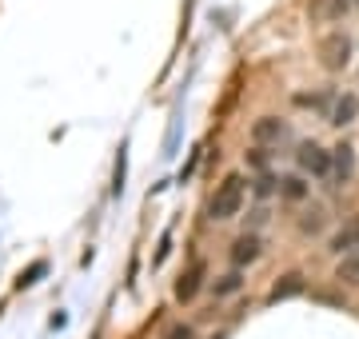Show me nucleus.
Listing matches in <instances>:
<instances>
[{
    "instance_id": "obj_10",
    "label": "nucleus",
    "mask_w": 359,
    "mask_h": 339,
    "mask_svg": "<svg viewBox=\"0 0 359 339\" xmlns=\"http://www.w3.org/2000/svg\"><path fill=\"white\" fill-rule=\"evenodd\" d=\"M259 248H264V244H259V235L244 232V235H240V240H236V248H231V260H236V263H240V268H244V263L259 260Z\"/></svg>"
},
{
    "instance_id": "obj_3",
    "label": "nucleus",
    "mask_w": 359,
    "mask_h": 339,
    "mask_svg": "<svg viewBox=\"0 0 359 339\" xmlns=\"http://www.w3.org/2000/svg\"><path fill=\"white\" fill-rule=\"evenodd\" d=\"M295 164L304 172H311V176H332V152L327 148H320L316 140L299 144V152H295Z\"/></svg>"
},
{
    "instance_id": "obj_13",
    "label": "nucleus",
    "mask_w": 359,
    "mask_h": 339,
    "mask_svg": "<svg viewBox=\"0 0 359 339\" xmlns=\"http://www.w3.org/2000/svg\"><path fill=\"white\" fill-rule=\"evenodd\" d=\"M323 223H327V216H323V208H311L304 220H299V232L304 235H316V232H323Z\"/></svg>"
},
{
    "instance_id": "obj_4",
    "label": "nucleus",
    "mask_w": 359,
    "mask_h": 339,
    "mask_svg": "<svg viewBox=\"0 0 359 339\" xmlns=\"http://www.w3.org/2000/svg\"><path fill=\"white\" fill-rule=\"evenodd\" d=\"M355 0H308V16L316 25H339L347 13H351Z\"/></svg>"
},
{
    "instance_id": "obj_5",
    "label": "nucleus",
    "mask_w": 359,
    "mask_h": 339,
    "mask_svg": "<svg viewBox=\"0 0 359 339\" xmlns=\"http://www.w3.org/2000/svg\"><path fill=\"white\" fill-rule=\"evenodd\" d=\"M351 176H355V148L351 144H335L332 148V184L335 188L351 184Z\"/></svg>"
},
{
    "instance_id": "obj_18",
    "label": "nucleus",
    "mask_w": 359,
    "mask_h": 339,
    "mask_svg": "<svg viewBox=\"0 0 359 339\" xmlns=\"http://www.w3.org/2000/svg\"><path fill=\"white\" fill-rule=\"evenodd\" d=\"M168 339H192V327H172V331H168Z\"/></svg>"
},
{
    "instance_id": "obj_2",
    "label": "nucleus",
    "mask_w": 359,
    "mask_h": 339,
    "mask_svg": "<svg viewBox=\"0 0 359 339\" xmlns=\"http://www.w3.org/2000/svg\"><path fill=\"white\" fill-rule=\"evenodd\" d=\"M240 208H244V176H228L216 188L212 204H208V216L212 220H231V216H240Z\"/></svg>"
},
{
    "instance_id": "obj_9",
    "label": "nucleus",
    "mask_w": 359,
    "mask_h": 339,
    "mask_svg": "<svg viewBox=\"0 0 359 339\" xmlns=\"http://www.w3.org/2000/svg\"><path fill=\"white\" fill-rule=\"evenodd\" d=\"M351 248H359V216H351V220H344V228L332 235V251H351Z\"/></svg>"
},
{
    "instance_id": "obj_15",
    "label": "nucleus",
    "mask_w": 359,
    "mask_h": 339,
    "mask_svg": "<svg viewBox=\"0 0 359 339\" xmlns=\"http://www.w3.org/2000/svg\"><path fill=\"white\" fill-rule=\"evenodd\" d=\"M327 100H332V96H327V92H304V96H295V104H304V108H327Z\"/></svg>"
},
{
    "instance_id": "obj_6",
    "label": "nucleus",
    "mask_w": 359,
    "mask_h": 339,
    "mask_svg": "<svg viewBox=\"0 0 359 339\" xmlns=\"http://www.w3.org/2000/svg\"><path fill=\"white\" fill-rule=\"evenodd\" d=\"M283 136H287V124L283 120H276V116H259L256 124H252V140L264 148V144H280Z\"/></svg>"
},
{
    "instance_id": "obj_7",
    "label": "nucleus",
    "mask_w": 359,
    "mask_h": 339,
    "mask_svg": "<svg viewBox=\"0 0 359 339\" xmlns=\"http://www.w3.org/2000/svg\"><path fill=\"white\" fill-rule=\"evenodd\" d=\"M355 116H359V96H355V92H344V96H335L332 112H327V120H332L335 128H347V124H351Z\"/></svg>"
},
{
    "instance_id": "obj_17",
    "label": "nucleus",
    "mask_w": 359,
    "mask_h": 339,
    "mask_svg": "<svg viewBox=\"0 0 359 339\" xmlns=\"http://www.w3.org/2000/svg\"><path fill=\"white\" fill-rule=\"evenodd\" d=\"M36 275H44V263H32L25 275H20V287H28V284H36Z\"/></svg>"
},
{
    "instance_id": "obj_14",
    "label": "nucleus",
    "mask_w": 359,
    "mask_h": 339,
    "mask_svg": "<svg viewBox=\"0 0 359 339\" xmlns=\"http://www.w3.org/2000/svg\"><path fill=\"white\" fill-rule=\"evenodd\" d=\"M280 184H283V196L287 200H304L308 196V184L299 180V176H287V180H280Z\"/></svg>"
},
{
    "instance_id": "obj_11",
    "label": "nucleus",
    "mask_w": 359,
    "mask_h": 339,
    "mask_svg": "<svg viewBox=\"0 0 359 339\" xmlns=\"http://www.w3.org/2000/svg\"><path fill=\"white\" fill-rule=\"evenodd\" d=\"M299 291H304V275H299V272H287V275L280 279V284H276V287L268 291V303L292 300V296H299Z\"/></svg>"
},
{
    "instance_id": "obj_19",
    "label": "nucleus",
    "mask_w": 359,
    "mask_h": 339,
    "mask_svg": "<svg viewBox=\"0 0 359 339\" xmlns=\"http://www.w3.org/2000/svg\"><path fill=\"white\" fill-rule=\"evenodd\" d=\"M355 4H359V0H355Z\"/></svg>"
},
{
    "instance_id": "obj_8",
    "label": "nucleus",
    "mask_w": 359,
    "mask_h": 339,
    "mask_svg": "<svg viewBox=\"0 0 359 339\" xmlns=\"http://www.w3.org/2000/svg\"><path fill=\"white\" fill-rule=\"evenodd\" d=\"M200 284H204V263L196 260L188 272L176 279V300L180 303H188V300H196V291H200Z\"/></svg>"
},
{
    "instance_id": "obj_12",
    "label": "nucleus",
    "mask_w": 359,
    "mask_h": 339,
    "mask_svg": "<svg viewBox=\"0 0 359 339\" xmlns=\"http://www.w3.org/2000/svg\"><path fill=\"white\" fill-rule=\"evenodd\" d=\"M335 279L344 287H359V251H347L344 260H339V268H335Z\"/></svg>"
},
{
    "instance_id": "obj_16",
    "label": "nucleus",
    "mask_w": 359,
    "mask_h": 339,
    "mask_svg": "<svg viewBox=\"0 0 359 339\" xmlns=\"http://www.w3.org/2000/svg\"><path fill=\"white\" fill-rule=\"evenodd\" d=\"M236 287H240V275H224V279L216 284V291L219 296H228V291H236Z\"/></svg>"
},
{
    "instance_id": "obj_1",
    "label": "nucleus",
    "mask_w": 359,
    "mask_h": 339,
    "mask_svg": "<svg viewBox=\"0 0 359 339\" xmlns=\"http://www.w3.org/2000/svg\"><path fill=\"white\" fill-rule=\"evenodd\" d=\"M351 36H347L344 28H327L320 36V44H316V53H320V64L327 68V72H344L347 64H351Z\"/></svg>"
}]
</instances>
